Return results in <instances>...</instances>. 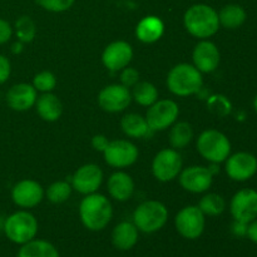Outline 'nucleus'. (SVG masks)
I'll return each instance as SVG.
<instances>
[{
    "label": "nucleus",
    "mask_w": 257,
    "mask_h": 257,
    "mask_svg": "<svg viewBox=\"0 0 257 257\" xmlns=\"http://www.w3.org/2000/svg\"><path fill=\"white\" fill-rule=\"evenodd\" d=\"M197 151L206 161L217 165L231 155V142L227 136L217 130H206L198 136Z\"/></svg>",
    "instance_id": "obj_6"
},
{
    "label": "nucleus",
    "mask_w": 257,
    "mask_h": 257,
    "mask_svg": "<svg viewBox=\"0 0 257 257\" xmlns=\"http://www.w3.org/2000/svg\"><path fill=\"white\" fill-rule=\"evenodd\" d=\"M72 191V185L68 183L67 181H57L48 187L45 195L50 202L58 205V203H64L65 201L69 200Z\"/></svg>",
    "instance_id": "obj_30"
},
{
    "label": "nucleus",
    "mask_w": 257,
    "mask_h": 257,
    "mask_svg": "<svg viewBox=\"0 0 257 257\" xmlns=\"http://www.w3.org/2000/svg\"><path fill=\"white\" fill-rule=\"evenodd\" d=\"M18 257H60L57 247L49 241L32 240L20 247Z\"/></svg>",
    "instance_id": "obj_25"
},
{
    "label": "nucleus",
    "mask_w": 257,
    "mask_h": 257,
    "mask_svg": "<svg viewBox=\"0 0 257 257\" xmlns=\"http://www.w3.org/2000/svg\"><path fill=\"white\" fill-rule=\"evenodd\" d=\"M253 108H255V110L257 113V95L255 97V99H253Z\"/></svg>",
    "instance_id": "obj_42"
},
{
    "label": "nucleus",
    "mask_w": 257,
    "mask_h": 257,
    "mask_svg": "<svg viewBox=\"0 0 257 257\" xmlns=\"http://www.w3.org/2000/svg\"><path fill=\"white\" fill-rule=\"evenodd\" d=\"M132 99L142 107H150L158 100V89L150 82H138L133 87Z\"/></svg>",
    "instance_id": "obj_28"
},
{
    "label": "nucleus",
    "mask_w": 257,
    "mask_h": 257,
    "mask_svg": "<svg viewBox=\"0 0 257 257\" xmlns=\"http://www.w3.org/2000/svg\"><path fill=\"white\" fill-rule=\"evenodd\" d=\"M39 225L35 216L24 210L12 213L4 223V233L8 240L20 246L34 240Z\"/></svg>",
    "instance_id": "obj_5"
},
{
    "label": "nucleus",
    "mask_w": 257,
    "mask_h": 257,
    "mask_svg": "<svg viewBox=\"0 0 257 257\" xmlns=\"http://www.w3.org/2000/svg\"><path fill=\"white\" fill-rule=\"evenodd\" d=\"M35 24L30 17H20L15 23V34L19 42L30 43L35 38Z\"/></svg>",
    "instance_id": "obj_31"
},
{
    "label": "nucleus",
    "mask_w": 257,
    "mask_h": 257,
    "mask_svg": "<svg viewBox=\"0 0 257 257\" xmlns=\"http://www.w3.org/2000/svg\"><path fill=\"white\" fill-rule=\"evenodd\" d=\"M133 58V49L124 40H117L105 47L102 53V63L108 70L118 72L128 67Z\"/></svg>",
    "instance_id": "obj_17"
},
{
    "label": "nucleus",
    "mask_w": 257,
    "mask_h": 257,
    "mask_svg": "<svg viewBox=\"0 0 257 257\" xmlns=\"http://www.w3.org/2000/svg\"><path fill=\"white\" fill-rule=\"evenodd\" d=\"M193 65L201 73H212L218 68L221 60L220 50L215 43L202 39L192 52Z\"/></svg>",
    "instance_id": "obj_18"
},
{
    "label": "nucleus",
    "mask_w": 257,
    "mask_h": 257,
    "mask_svg": "<svg viewBox=\"0 0 257 257\" xmlns=\"http://www.w3.org/2000/svg\"><path fill=\"white\" fill-rule=\"evenodd\" d=\"M182 171V157L175 148H165L155 156L152 173L160 182H170Z\"/></svg>",
    "instance_id": "obj_9"
},
{
    "label": "nucleus",
    "mask_w": 257,
    "mask_h": 257,
    "mask_svg": "<svg viewBox=\"0 0 257 257\" xmlns=\"http://www.w3.org/2000/svg\"><path fill=\"white\" fill-rule=\"evenodd\" d=\"M180 114V108L175 100L158 99L148 107L146 120L151 131H165L172 127Z\"/></svg>",
    "instance_id": "obj_8"
},
{
    "label": "nucleus",
    "mask_w": 257,
    "mask_h": 257,
    "mask_svg": "<svg viewBox=\"0 0 257 257\" xmlns=\"http://www.w3.org/2000/svg\"><path fill=\"white\" fill-rule=\"evenodd\" d=\"M183 25L192 37L201 40L215 35L221 27L218 13L207 4H195L188 8L183 15Z\"/></svg>",
    "instance_id": "obj_2"
},
{
    "label": "nucleus",
    "mask_w": 257,
    "mask_h": 257,
    "mask_svg": "<svg viewBox=\"0 0 257 257\" xmlns=\"http://www.w3.org/2000/svg\"><path fill=\"white\" fill-rule=\"evenodd\" d=\"M108 143H109V141H108V138L103 135H95L94 137L92 138L93 148H94L95 151H98V152H104Z\"/></svg>",
    "instance_id": "obj_38"
},
{
    "label": "nucleus",
    "mask_w": 257,
    "mask_h": 257,
    "mask_svg": "<svg viewBox=\"0 0 257 257\" xmlns=\"http://www.w3.org/2000/svg\"><path fill=\"white\" fill-rule=\"evenodd\" d=\"M247 226L248 223L241 222V221H235L232 223V227H231V231L235 236L237 237H243V236L247 235Z\"/></svg>",
    "instance_id": "obj_39"
},
{
    "label": "nucleus",
    "mask_w": 257,
    "mask_h": 257,
    "mask_svg": "<svg viewBox=\"0 0 257 257\" xmlns=\"http://www.w3.org/2000/svg\"><path fill=\"white\" fill-rule=\"evenodd\" d=\"M202 73L193 64L181 63L175 65L167 75V87L177 97H188L198 93L202 88Z\"/></svg>",
    "instance_id": "obj_3"
},
{
    "label": "nucleus",
    "mask_w": 257,
    "mask_h": 257,
    "mask_svg": "<svg viewBox=\"0 0 257 257\" xmlns=\"http://www.w3.org/2000/svg\"><path fill=\"white\" fill-rule=\"evenodd\" d=\"M246 10L238 4H227L220 10L218 13V20L220 25H222L226 29H237L243 23L246 22Z\"/></svg>",
    "instance_id": "obj_24"
},
{
    "label": "nucleus",
    "mask_w": 257,
    "mask_h": 257,
    "mask_svg": "<svg viewBox=\"0 0 257 257\" xmlns=\"http://www.w3.org/2000/svg\"><path fill=\"white\" fill-rule=\"evenodd\" d=\"M37 89L33 87V84L28 83H19L15 84L8 90L7 93V103L9 108L17 112H25L29 110L37 102Z\"/></svg>",
    "instance_id": "obj_19"
},
{
    "label": "nucleus",
    "mask_w": 257,
    "mask_h": 257,
    "mask_svg": "<svg viewBox=\"0 0 257 257\" xmlns=\"http://www.w3.org/2000/svg\"><path fill=\"white\" fill-rule=\"evenodd\" d=\"M107 187L110 197L118 202H125L132 197L135 192V181L128 173L118 171L110 175Z\"/></svg>",
    "instance_id": "obj_20"
},
{
    "label": "nucleus",
    "mask_w": 257,
    "mask_h": 257,
    "mask_svg": "<svg viewBox=\"0 0 257 257\" xmlns=\"http://www.w3.org/2000/svg\"><path fill=\"white\" fill-rule=\"evenodd\" d=\"M207 107L211 113L218 115V117H226L232 110V104L227 97L222 94H215L210 97L207 100Z\"/></svg>",
    "instance_id": "obj_32"
},
{
    "label": "nucleus",
    "mask_w": 257,
    "mask_h": 257,
    "mask_svg": "<svg viewBox=\"0 0 257 257\" xmlns=\"http://www.w3.org/2000/svg\"><path fill=\"white\" fill-rule=\"evenodd\" d=\"M226 162V173L236 182H245L257 172V158L252 153L237 152L230 155Z\"/></svg>",
    "instance_id": "obj_12"
},
{
    "label": "nucleus",
    "mask_w": 257,
    "mask_h": 257,
    "mask_svg": "<svg viewBox=\"0 0 257 257\" xmlns=\"http://www.w3.org/2000/svg\"><path fill=\"white\" fill-rule=\"evenodd\" d=\"M168 210L160 201H145L133 212V223L138 231L155 233L167 223Z\"/></svg>",
    "instance_id": "obj_4"
},
{
    "label": "nucleus",
    "mask_w": 257,
    "mask_h": 257,
    "mask_svg": "<svg viewBox=\"0 0 257 257\" xmlns=\"http://www.w3.org/2000/svg\"><path fill=\"white\" fill-rule=\"evenodd\" d=\"M230 211L233 220L250 223L257 218V191L253 188H243L236 192L231 198Z\"/></svg>",
    "instance_id": "obj_11"
},
{
    "label": "nucleus",
    "mask_w": 257,
    "mask_h": 257,
    "mask_svg": "<svg viewBox=\"0 0 257 257\" xmlns=\"http://www.w3.org/2000/svg\"><path fill=\"white\" fill-rule=\"evenodd\" d=\"M247 236L253 243L257 245V218H255L253 221H251L247 226Z\"/></svg>",
    "instance_id": "obj_40"
},
{
    "label": "nucleus",
    "mask_w": 257,
    "mask_h": 257,
    "mask_svg": "<svg viewBox=\"0 0 257 257\" xmlns=\"http://www.w3.org/2000/svg\"><path fill=\"white\" fill-rule=\"evenodd\" d=\"M198 208L205 216H220L225 211L226 202L222 196L217 193H208L201 198Z\"/></svg>",
    "instance_id": "obj_29"
},
{
    "label": "nucleus",
    "mask_w": 257,
    "mask_h": 257,
    "mask_svg": "<svg viewBox=\"0 0 257 257\" xmlns=\"http://www.w3.org/2000/svg\"><path fill=\"white\" fill-rule=\"evenodd\" d=\"M13 35V28L7 20L0 19V45L5 44L10 40Z\"/></svg>",
    "instance_id": "obj_37"
},
{
    "label": "nucleus",
    "mask_w": 257,
    "mask_h": 257,
    "mask_svg": "<svg viewBox=\"0 0 257 257\" xmlns=\"http://www.w3.org/2000/svg\"><path fill=\"white\" fill-rule=\"evenodd\" d=\"M132 102L130 88L122 84H110L103 88L98 94V104L108 113L123 112Z\"/></svg>",
    "instance_id": "obj_13"
},
{
    "label": "nucleus",
    "mask_w": 257,
    "mask_h": 257,
    "mask_svg": "<svg viewBox=\"0 0 257 257\" xmlns=\"http://www.w3.org/2000/svg\"><path fill=\"white\" fill-rule=\"evenodd\" d=\"M33 87L37 89V92L49 93L55 89L57 87V78L49 70H43L38 73L33 79Z\"/></svg>",
    "instance_id": "obj_33"
},
{
    "label": "nucleus",
    "mask_w": 257,
    "mask_h": 257,
    "mask_svg": "<svg viewBox=\"0 0 257 257\" xmlns=\"http://www.w3.org/2000/svg\"><path fill=\"white\" fill-rule=\"evenodd\" d=\"M113 208L110 201L100 193H90L79 205V217L83 226L89 231L104 230L110 222Z\"/></svg>",
    "instance_id": "obj_1"
},
{
    "label": "nucleus",
    "mask_w": 257,
    "mask_h": 257,
    "mask_svg": "<svg viewBox=\"0 0 257 257\" xmlns=\"http://www.w3.org/2000/svg\"><path fill=\"white\" fill-rule=\"evenodd\" d=\"M75 0H37V4L44 10L52 13H63L73 7Z\"/></svg>",
    "instance_id": "obj_34"
},
{
    "label": "nucleus",
    "mask_w": 257,
    "mask_h": 257,
    "mask_svg": "<svg viewBox=\"0 0 257 257\" xmlns=\"http://www.w3.org/2000/svg\"><path fill=\"white\" fill-rule=\"evenodd\" d=\"M103 182V171L94 163L82 166L74 172L72 177V188L82 195H90L97 192Z\"/></svg>",
    "instance_id": "obj_15"
},
{
    "label": "nucleus",
    "mask_w": 257,
    "mask_h": 257,
    "mask_svg": "<svg viewBox=\"0 0 257 257\" xmlns=\"http://www.w3.org/2000/svg\"><path fill=\"white\" fill-rule=\"evenodd\" d=\"M140 238V231L133 222L123 221L112 231V243L120 251H128L135 247Z\"/></svg>",
    "instance_id": "obj_22"
},
{
    "label": "nucleus",
    "mask_w": 257,
    "mask_h": 257,
    "mask_svg": "<svg viewBox=\"0 0 257 257\" xmlns=\"http://www.w3.org/2000/svg\"><path fill=\"white\" fill-rule=\"evenodd\" d=\"M35 107L39 117L45 122H55L59 119L63 113L62 102L52 92L43 93L40 97H38Z\"/></svg>",
    "instance_id": "obj_23"
},
{
    "label": "nucleus",
    "mask_w": 257,
    "mask_h": 257,
    "mask_svg": "<svg viewBox=\"0 0 257 257\" xmlns=\"http://www.w3.org/2000/svg\"><path fill=\"white\" fill-rule=\"evenodd\" d=\"M193 138V130L190 123L177 122L170 131V143L175 150H181L188 146Z\"/></svg>",
    "instance_id": "obj_27"
},
{
    "label": "nucleus",
    "mask_w": 257,
    "mask_h": 257,
    "mask_svg": "<svg viewBox=\"0 0 257 257\" xmlns=\"http://www.w3.org/2000/svg\"><path fill=\"white\" fill-rule=\"evenodd\" d=\"M181 187L191 193H203L211 187L213 172L203 166H191L181 171L178 175Z\"/></svg>",
    "instance_id": "obj_14"
},
{
    "label": "nucleus",
    "mask_w": 257,
    "mask_h": 257,
    "mask_svg": "<svg viewBox=\"0 0 257 257\" xmlns=\"http://www.w3.org/2000/svg\"><path fill=\"white\" fill-rule=\"evenodd\" d=\"M12 52L14 54H19V53L23 52V43L22 42H17L12 45Z\"/></svg>",
    "instance_id": "obj_41"
},
{
    "label": "nucleus",
    "mask_w": 257,
    "mask_h": 257,
    "mask_svg": "<svg viewBox=\"0 0 257 257\" xmlns=\"http://www.w3.org/2000/svg\"><path fill=\"white\" fill-rule=\"evenodd\" d=\"M120 128L125 136L132 138L146 137L151 131L146 118L137 113L125 114L120 120Z\"/></svg>",
    "instance_id": "obj_26"
},
{
    "label": "nucleus",
    "mask_w": 257,
    "mask_h": 257,
    "mask_svg": "<svg viewBox=\"0 0 257 257\" xmlns=\"http://www.w3.org/2000/svg\"><path fill=\"white\" fill-rule=\"evenodd\" d=\"M103 156L110 167L125 168L137 162L140 152L135 143L127 140H117L109 141Z\"/></svg>",
    "instance_id": "obj_10"
},
{
    "label": "nucleus",
    "mask_w": 257,
    "mask_h": 257,
    "mask_svg": "<svg viewBox=\"0 0 257 257\" xmlns=\"http://www.w3.org/2000/svg\"><path fill=\"white\" fill-rule=\"evenodd\" d=\"M44 198L42 185L34 180H22L12 190V200L22 208H33Z\"/></svg>",
    "instance_id": "obj_16"
},
{
    "label": "nucleus",
    "mask_w": 257,
    "mask_h": 257,
    "mask_svg": "<svg viewBox=\"0 0 257 257\" xmlns=\"http://www.w3.org/2000/svg\"><path fill=\"white\" fill-rule=\"evenodd\" d=\"M175 226L182 237L187 240H196L201 237L205 231V215L198 206H186L176 215Z\"/></svg>",
    "instance_id": "obj_7"
},
{
    "label": "nucleus",
    "mask_w": 257,
    "mask_h": 257,
    "mask_svg": "<svg viewBox=\"0 0 257 257\" xmlns=\"http://www.w3.org/2000/svg\"><path fill=\"white\" fill-rule=\"evenodd\" d=\"M12 74V63L5 55L0 54V84L8 82Z\"/></svg>",
    "instance_id": "obj_36"
},
{
    "label": "nucleus",
    "mask_w": 257,
    "mask_h": 257,
    "mask_svg": "<svg viewBox=\"0 0 257 257\" xmlns=\"http://www.w3.org/2000/svg\"><path fill=\"white\" fill-rule=\"evenodd\" d=\"M163 33H165V24L160 18L155 15L145 17L136 27V37L145 44L158 42L162 38Z\"/></svg>",
    "instance_id": "obj_21"
},
{
    "label": "nucleus",
    "mask_w": 257,
    "mask_h": 257,
    "mask_svg": "<svg viewBox=\"0 0 257 257\" xmlns=\"http://www.w3.org/2000/svg\"><path fill=\"white\" fill-rule=\"evenodd\" d=\"M140 82V73L135 68L125 67L120 73V84L127 88H133Z\"/></svg>",
    "instance_id": "obj_35"
}]
</instances>
